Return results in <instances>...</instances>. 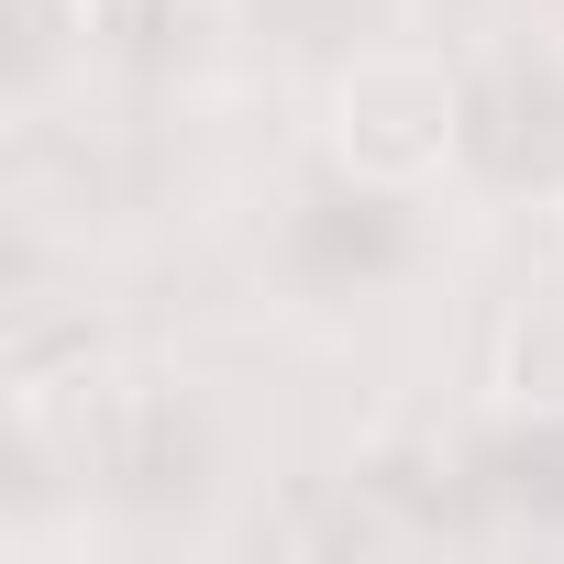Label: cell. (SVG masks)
I'll return each mask as SVG.
<instances>
[{
    "label": "cell",
    "mask_w": 564,
    "mask_h": 564,
    "mask_svg": "<svg viewBox=\"0 0 564 564\" xmlns=\"http://www.w3.org/2000/svg\"><path fill=\"white\" fill-rule=\"evenodd\" d=\"M322 144H333V166H344L355 188L410 199V188H432V177L454 166V144H465V89H454V67H443L432 45H366V56L333 78Z\"/></svg>",
    "instance_id": "cell-1"
}]
</instances>
